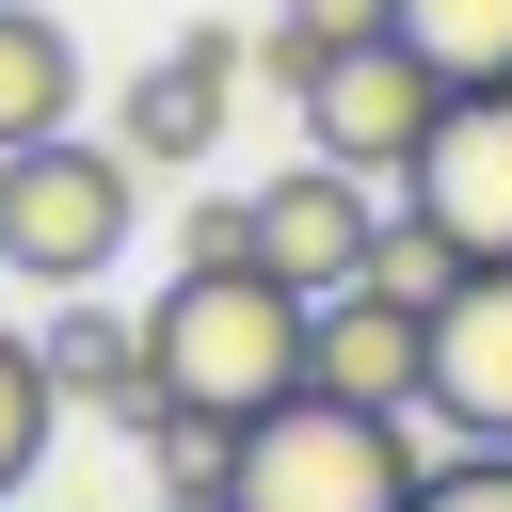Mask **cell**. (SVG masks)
<instances>
[{
  "mask_svg": "<svg viewBox=\"0 0 512 512\" xmlns=\"http://www.w3.org/2000/svg\"><path fill=\"white\" fill-rule=\"evenodd\" d=\"M304 336H320V304L288 288V272H256V256H224V272H176L160 304H144V368H160V400H192V416H272V400H304Z\"/></svg>",
  "mask_w": 512,
  "mask_h": 512,
  "instance_id": "1",
  "label": "cell"
},
{
  "mask_svg": "<svg viewBox=\"0 0 512 512\" xmlns=\"http://www.w3.org/2000/svg\"><path fill=\"white\" fill-rule=\"evenodd\" d=\"M416 480H432V448H416V416H368V400H272L256 432H240V480H224V512H416Z\"/></svg>",
  "mask_w": 512,
  "mask_h": 512,
  "instance_id": "2",
  "label": "cell"
},
{
  "mask_svg": "<svg viewBox=\"0 0 512 512\" xmlns=\"http://www.w3.org/2000/svg\"><path fill=\"white\" fill-rule=\"evenodd\" d=\"M128 224H144V160L128 144H80V128H48V144H16L0 160V272L16 288H96L112 256H128Z\"/></svg>",
  "mask_w": 512,
  "mask_h": 512,
  "instance_id": "3",
  "label": "cell"
},
{
  "mask_svg": "<svg viewBox=\"0 0 512 512\" xmlns=\"http://www.w3.org/2000/svg\"><path fill=\"white\" fill-rule=\"evenodd\" d=\"M448 128V80L400 48V32H368V48H320V80H304V144L320 160H352V176H416V144Z\"/></svg>",
  "mask_w": 512,
  "mask_h": 512,
  "instance_id": "4",
  "label": "cell"
},
{
  "mask_svg": "<svg viewBox=\"0 0 512 512\" xmlns=\"http://www.w3.org/2000/svg\"><path fill=\"white\" fill-rule=\"evenodd\" d=\"M384 208H400L384 176H352V160H320V144H304L288 176H256V272H288V288L320 304V288H352V272H368Z\"/></svg>",
  "mask_w": 512,
  "mask_h": 512,
  "instance_id": "5",
  "label": "cell"
},
{
  "mask_svg": "<svg viewBox=\"0 0 512 512\" xmlns=\"http://www.w3.org/2000/svg\"><path fill=\"white\" fill-rule=\"evenodd\" d=\"M400 208H432L464 272H512V80H480V96H448V128L416 144V176H400Z\"/></svg>",
  "mask_w": 512,
  "mask_h": 512,
  "instance_id": "6",
  "label": "cell"
},
{
  "mask_svg": "<svg viewBox=\"0 0 512 512\" xmlns=\"http://www.w3.org/2000/svg\"><path fill=\"white\" fill-rule=\"evenodd\" d=\"M304 384H320V400H368V416H416V400H432V304H400V288H320Z\"/></svg>",
  "mask_w": 512,
  "mask_h": 512,
  "instance_id": "7",
  "label": "cell"
},
{
  "mask_svg": "<svg viewBox=\"0 0 512 512\" xmlns=\"http://www.w3.org/2000/svg\"><path fill=\"white\" fill-rule=\"evenodd\" d=\"M416 432L512 448V272H464V288L432 304V400H416Z\"/></svg>",
  "mask_w": 512,
  "mask_h": 512,
  "instance_id": "8",
  "label": "cell"
},
{
  "mask_svg": "<svg viewBox=\"0 0 512 512\" xmlns=\"http://www.w3.org/2000/svg\"><path fill=\"white\" fill-rule=\"evenodd\" d=\"M224 112H240V48H224V32H176V48H160V64L128 80V96H112V144H128V160H176V176H192V160L224 144Z\"/></svg>",
  "mask_w": 512,
  "mask_h": 512,
  "instance_id": "9",
  "label": "cell"
},
{
  "mask_svg": "<svg viewBox=\"0 0 512 512\" xmlns=\"http://www.w3.org/2000/svg\"><path fill=\"white\" fill-rule=\"evenodd\" d=\"M32 352H48V384H64V400H96L112 432H144V416H160V368H144V320H112L96 288H64V304L32 320Z\"/></svg>",
  "mask_w": 512,
  "mask_h": 512,
  "instance_id": "10",
  "label": "cell"
},
{
  "mask_svg": "<svg viewBox=\"0 0 512 512\" xmlns=\"http://www.w3.org/2000/svg\"><path fill=\"white\" fill-rule=\"evenodd\" d=\"M48 128H80V32L48 0H0V160L48 144Z\"/></svg>",
  "mask_w": 512,
  "mask_h": 512,
  "instance_id": "11",
  "label": "cell"
},
{
  "mask_svg": "<svg viewBox=\"0 0 512 512\" xmlns=\"http://www.w3.org/2000/svg\"><path fill=\"white\" fill-rule=\"evenodd\" d=\"M400 48L448 96H480V80H512V0H400Z\"/></svg>",
  "mask_w": 512,
  "mask_h": 512,
  "instance_id": "12",
  "label": "cell"
},
{
  "mask_svg": "<svg viewBox=\"0 0 512 512\" xmlns=\"http://www.w3.org/2000/svg\"><path fill=\"white\" fill-rule=\"evenodd\" d=\"M368 32H400V0H272V48H256V64L304 96V80H320V48H368Z\"/></svg>",
  "mask_w": 512,
  "mask_h": 512,
  "instance_id": "13",
  "label": "cell"
},
{
  "mask_svg": "<svg viewBox=\"0 0 512 512\" xmlns=\"http://www.w3.org/2000/svg\"><path fill=\"white\" fill-rule=\"evenodd\" d=\"M48 432H64V384H48V352H32L16 320H0V496H16L32 464H48Z\"/></svg>",
  "mask_w": 512,
  "mask_h": 512,
  "instance_id": "14",
  "label": "cell"
},
{
  "mask_svg": "<svg viewBox=\"0 0 512 512\" xmlns=\"http://www.w3.org/2000/svg\"><path fill=\"white\" fill-rule=\"evenodd\" d=\"M144 464H160V496H224V480H240V416L160 400V416H144Z\"/></svg>",
  "mask_w": 512,
  "mask_h": 512,
  "instance_id": "15",
  "label": "cell"
},
{
  "mask_svg": "<svg viewBox=\"0 0 512 512\" xmlns=\"http://www.w3.org/2000/svg\"><path fill=\"white\" fill-rule=\"evenodd\" d=\"M352 288H400V304H448L464 288V256H448V224L432 208H384V240H368V272Z\"/></svg>",
  "mask_w": 512,
  "mask_h": 512,
  "instance_id": "16",
  "label": "cell"
},
{
  "mask_svg": "<svg viewBox=\"0 0 512 512\" xmlns=\"http://www.w3.org/2000/svg\"><path fill=\"white\" fill-rule=\"evenodd\" d=\"M416 512H512V448H448L416 480Z\"/></svg>",
  "mask_w": 512,
  "mask_h": 512,
  "instance_id": "17",
  "label": "cell"
},
{
  "mask_svg": "<svg viewBox=\"0 0 512 512\" xmlns=\"http://www.w3.org/2000/svg\"><path fill=\"white\" fill-rule=\"evenodd\" d=\"M160 512H224V496H160Z\"/></svg>",
  "mask_w": 512,
  "mask_h": 512,
  "instance_id": "18",
  "label": "cell"
},
{
  "mask_svg": "<svg viewBox=\"0 0 512 512\" xmlns=\"http://www.w3.org/2000/svg\"><path fill=\"white\" fill-rule=\"evenodd\" d=\"M0 512H16V496H0Z\"/></svg>",
  "mask_w": 512,
  "mask_h": 512,
  "instance_id": "19",
  "label": "cell"
}]
</instances>
